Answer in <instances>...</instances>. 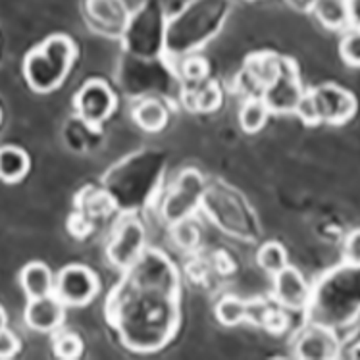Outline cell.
<instances>
[{
	"instance_id": "1",
	"label": "cell",
	"mask_w": 360,
	"mask_h": 360,
	"mask_svg": "<svg viewBox=\"0 0 360 360\" xmlns=\"http://www.w3.org/2000/svg\"><path fill=\"white\" fill-rule=\"evenodd\" d=\"M75 60V44L66 35H52L23 60V77L35 93H52L64 83Z\"/></svg>"
},
{
	"instance_id": "2",
	"label": "cell",
	"mask_w": 360,
	"mask_h": 360,
	"mask_svg": "<svg viewBox=\"0 0 360 360\" xmlns=\"http://www.w3.org/2000/svg\"><path fill=\"white\" fill-rule=\"evenodd\" d=\"M98 291V280L89 268L79 264L66 266L54 280L52 295L64 302V307H83Z\"/></svg>"
},
{
	"instance_id": "3",
	"label": "cell",
	"mask_w": 360,
	"mask_h": 360,
	"mask_svg": "<svg viewBox=\"0 0 360 360\" xmlns=\"http://www.w3.org/2000/svg\"><path fill=\"white\" fill-rule=\"evenodd\" d=\"M312 98L316 104L320 122L326 124H345L347 120L353 118L356 110V101L354 96L338 85H320L312 89Z\"/></svg>"
},
{
	"instance_id": "4",
	"label": "cell",
	"mask_w": 360,
	"mask_h": 360,
	"mask_svg": "<svg viewBox=\"0 0 360 360\" xmlns=\"http://www.w3.org/2000/svg\"><path fill=\"white\" fill-rule=\"evenodd\" d=\"M116 106L114 93L103 81H89L75 95V110L83 122L96 125L110 116Z\"/></svg>"
},
{
	"instance_id": "5",
	"label": "cell",
	"mask_w": 360,
	"mask_h": 360,
	"mask_svg": "<svg viewBox=\"0 0 360 360\" xmlns=\"http://www.w3.org/2000/svg\"><path fill=\"white\" fill-rule=\"evenodd\" d=\"M274 297L285 309L301 310L310 299V287L297 268L287 264L274 274Z\"/></svg>"
},
{
	"instance_id": "6",
	"label": "cell",
	"mask_w": 360,
	"mask_h": 360,
	"mask_svg": "<svg viewBox=\"0 0 360 360\" xmlns=\"http://www.w3.org/2000/svg\"><path fill=\"white\" fill-rule=\"evenodd\" d=\"M302 89L299 85L297 74L291 70L280 68V74L276 79L266 85L264 103L270 112H295L302 98Z\"/></svg>"
},
{
	"instance_id": "7",
	"label": "cell",
	"mask_w": 360,
	"mask_h": 360,
	"mask_svg": "<svg viewBox=\"0 0 360 360\" xmlns=\"http://www.w3.org/2000/svg\"><path fill=\"white\" fill-rule=\"evenodd\" d=\"M64 322V302L54 295L30 299L25 309V323L35 331H56Z\"/></svg>"
},
{
	"instance_id": "8",
	"label": "cell",
	"mask_w": 360,
	"mask_h": 360,
	"mask_svg": "<svg viewBox=\"0 0 360 360\" xmlns=\"http://www.w3.org/2000/svg\"><path fill=\"white\" fill-rule=\"evenodd\" d=\"M143 239H145V233L137 221L124 224L108 249L112 262L120 268H129L131 264H135V260L139 258L141 249H143Z\"/></svg>"
},
{
	"instance_id": "9",
	"label": "cell",
	"mask_w": 360,
	"mask_h": 360,
	"mask_svg": "<svg viewBox=\"0 0 360 360\" xmlns=\"http://www.w3.org/2000/svg\"><path fill=\"white\" fill-rule=\"evenodd\" d=\"M338 353V339L331 331L323 328H312L297 343V354L301 359L323 360L333 359Z\"/></svg>"
},
{
	"instance_id": "10",
	"label": "cell",
	"mask_w": 360,
	"mask_h": 360,
	"mask_svg": "<svg viewBox=\"0 0 360 360\" xmlns=\"http://www.w3.org/2000/svg\"><path fill=\"white\" fill-rule=\"evenodd\" d=\"M200 189H202V184H200L199 174H195V172L185 174L181 184H179V189L169 197L168 206H166L169 220H184L191 210V206L197 205V200L200 197Z\"/></svg>"
},
{
	"instance_id": "11",
	"label": "cell",
	"mask_w": 360,
	"mask_h": 360,
	"mask_svg": "<svg viewBox=\"0 0 360 360\" xmlns=\"http://www.w3.org/2000/svg\"><path fill=\"white\" fill-rule=\"evenodd\" d=\"M20 283L30 299L46 297L54 291V276L51 268L43 262H31L25 266L20 274Z\"/></svg>"
},
{
	"instance_id": "12",
	"label": "cell",
	"mask_w": 360,
	"mask_h": 360,
	"mask_svg": "<svg viewBox=\"0 0 360 360\" xmlns=\"http://www.w3.org/2000/svg\"><path fill=\"white\" fill-rule=\"evenodd\" d=\"M30 172V156L20 147H0V181L18 184Z\"/></svg>"
},
{
	"instance_id": "13",
	"label": "cell",
	"mask_w": 360,
	"mask_h": 360,
	"mask_svg": "<svg viewBox=\"0 0 360 360\" xmlns=\"http://www.w3.org/2000/svg\"><path fill=\"white\" fill-rule=\"evenodd\" d=\"M312 12L328 30H343L349 23V0H316Z\"/></svg>"
},
{
	"instance_id": "14",
	"label": "cell",
	"mask_w": 360,
	"mask_h": 360,
	"mask_svg": "<svg viewBox=\"0 0 360 360\" xmlns=\"http://www.w3.org/2000/svg\"><path fill=\"white\" fill-rule=\"evenodd\" d=\"M133 118L145 131H160L162 127L166 125V122H168V112L164 108V104L155 101V98H150V101H143L135 108Z\"/></svg>"
},
{
	"instance_id": "15",
	"label": "cell",
	"mask_w": 360,
	"mask_h": 360,
	"mask_svg": "<svg viewBox=\"0 0 360 360\" xmlns=\"http://www.w3.org/2000/svg\"><path fill=\"white\" fill-rule=\"evenodd\" d=\"M268 106H266L264 101H258V98H250L245 103V106L241 108V114H239V122H241V127L247 133H257L258 129H262V125L266 124V118H268Z\"/></svg>"
},
{
	"instance_id": "16",
	"label": "cell",
	"mask_w": 360,
	"mask_h": 360,
	"mask_svg": "<svg viewBox=\"0 0 360 360\" xmlns=\"http://www.w3.org/2000/svg\"><path fill=\"white\" fill-rule=\"evenodd\" d=\"M247 314H249V304L243 302L241 299L237 297H224L218 307H216V316L224 326H237L241 323L243 320H247Z\"/></svg>"
},
{
	"instance_id": "17",
	"label": "cell",
	"mask_w": 360,
	"mask_h": 360,
	"mask_svg": "<svg viewBox=\"0 0 360 360\" xmlns=\"http://www.w3.org/2000/svg\"><path fill=\"white\" fill-rule=\"evenodd\" d=\"M258 264L268 274H278L281 268L287 266V252L281 243H266L262 249L258 250Z\"/></svg>"
},
{
	"instance_id": "18",
	"label": "cell",
	"mask_w": 360,
	"mask_h": 360,
	"mask_svg": "<svg viewBox=\"0 0 360 360\" xmlns=\"http://www.w3.org/2000/svg\"><path fill=\"white\" fill-rule=\"evenodd\" d=\"M54 353L60 359L74 360L77 359L83 351V341L77 333H72V331H58L54 333Z\"/></svg>"
},
{
	"instance_id": "19",
	"label": "cell",
	"mask_w": 360,
	"mask_h": 360,
	"mask_svg": "<svg viewBox=\"0 0 360 360\" xmlns=\"http://www.w3.org/2000/svg\"><path fill=\"white\" fill-rule=\"evenodd\" d=\"M339 52H341V56L349 66H360V30H353L347 33L343 41H341Z\"/></svg>"
},
{
	"instance_id": "20",
	"label": "cell",
	"mask_w": 360,
	"mask_h": 360,
	"mask_svg": "<svg viewBox=\"0 0 360 360\" xmlns=\"http://www.w3.org/2000/svg\"><path fill=\"white\" fill-rule=\"evenodd\" d=\"M174 236H176V241L185 247V249H191L197 245L199 241V229L195 228V224L191 221L184 220L176 221V226H174Z\"/></svg>"
},
{
	"instance_id": "21",
	"label": "cell",
	"mask_w": 360,
	"mask_h": 360,
	"mask_svg": "<svg viewBox=\"0 0 360 360\" xmlns=\"http://www.w3.org/2000/svg\"><path fill=\"white\" fill-rule=\"evenodd\" d=\"M295 112L299 114V118H301L304 124H309V125L322 124V122H320V116H318L314 98H312V93H304V95H302L301 103H299V106H297V110Z\"/></svg>"
},
{
	"instance_id": "22",
	"label": "cell",
	"mask_w": 360,
	"mask_h": 360,
	"mask_svg": "<svg viewBox=\"0 0 360 360\" xmlns=\"http://www.w3.org/2000/svg\"><path fill=\"white\" fill-rule=\"evenodd\" d=\"M221 93L220 89H218V85H216V83H210V85H206V87L199 93V96H197V108L205 112L214 110V108H218Z\"/></svg>"
},
{
	"instance_id": "23",
	"label": "cell",
	"mask_w": 360,
	"mask_h": 360,
	"mask_svg": "<svg viewBox=\"0 0 360 360\" xmlns=\"http://www.w3.org/2000/svg\"><path fill=\"white\" fill-rule=\"evenodd\" d=\"M20 351V341L10 330H0V359H12Z\"/></svg>"
},
{
	"instance_id": "24",
	"label": "cell",
	"mask_w": 360,
	"mask_h": 360,
	"mask_svg": "<svg viewBox=\"0 0 360 360\" xmlns=\"http://www.w3.org/2000/svg\"><path fill=\"white\" fill-rule=\"evenodd\" d=\"M345 258L351 266L360 268V229H354L349 233L345 241Z\"/></svg>"
},
{
	"instance_id": "25",
	"label": "cell",
	"mask_w": 360,
	"mask_h": 360,
	"mask_svg": "<svg viewBox=\"0 0 360 360\" xmlns=\"http://www.w3.org/2000/svg\"><path fill=\"white\" fill-rule=\"evenodd\" d=\"M185 77L191 81H200L206 75V62L202 58H191L185 62Z\"/></svg>"
},
{
	"instance_id": "26",
	"label": "cell",
	"mask_w": 360,
	"mask_h": 360,
	"mask_svg": "<svg viewBox=\"0 0 360 360\" xmlns=\"http://www.w3.org/2000/svg\"><path fill=\"white\" fill-rule=\"evenodd\" d=\"M349 23L360 30V0H349Z\"/></svg>"
},
{
	"instance_id": "27",
	"label": "cell",
	"mask_w": 360,
	"mask_h": 360,
	"mask_svg": "<svg viewBox=\"0 0 360 360\" xmlns=\"http://www.w3.org/2000/svg\"><path fill=\"white\" fill-rule=\"evenodd\" d=\"M6 322H8L6 312H4V309L0 307V330H4V328H6Z\"/></svg>"
},
{
	"instance_id": "28",
	"label": "cell",
	"mask_w": 360,
	"mask_h": 360,
	"mask_svg": "<svg viewBox=\"0 0 360 360\" xmlns=\"http://www.w3.org/2000/svg\"><path fill=\"white\" fill-rule=\"evenodd\" d=\"M351 359L360 360V343H356V345L353 347V351H351Z\"/></svg>"
}]
</instances>
